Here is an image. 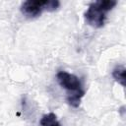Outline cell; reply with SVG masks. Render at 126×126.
I'll return each mask as SVG.
<instances>
[{"label": "cell", "mask_w": 126, "mask_h": 126, "mask_svg": "<svg viewBox=\"0 0 126 126\" xmlns=\"http://www.w3.org/2000/svg\"><path fill=\"white\" fill-rule=\"evenodd\" d=\"M117 2L115 0H99L89 5L85 12L86 23L94 28H101L106 20V15L111 11Z\"/></svg>", "instance_id": "obj_1"}, {"label": "cell", "mask_w": 126, "mask_h": 126, "mask_svg": "<svg viewBox=\"0 0 126 126\" xmlns=\"http://www.w3.org/2000/svg\"><path fill=\"white\" fill-rule=\"evenodd\" d=\"M60 5V2L57 0H35V1H25L21 6V12L27 18H36L38 17L43 10L46 11H55Z\"/></svg>", "instance_id": "obj_2"}, {"label": "cell", "mask_w": 126, "mask_h": 126, "mask_svg": "<svg viewBox=\"0 0 126 126\" xmlns=\"http://www.w3.org/2000/svg\"><path fill=\"white\" fill-rule=\"evenodd\" d=\"M56 78H57L59 85L63 89L69 92L68 95L70 94H84L85 95V91L82 88V83L77 76L70 74L68 72H65V71H60L57 73Z\"/></svg>", "instance_id": "obj_3"}, {"label": "cell", "mask_w": 126, "mask_h": 126, "mask_svg": "<svg viewBox=\"0 0 126 126\" xmlns=\"http://www.w3.org/2000/svg\"><path fill=\"white\" fill-rule=\"evenodd\" d=\"M39 123L40 126H61L56 118V115L52 112L43 115Z\"/></svg>", "instance_id": "obj_4"}, {"label": "cell", "mask_w": 126, "mask_h": 126, "mask_svg": "<svg viewBox=\"0 0 126 126\" xmlns=\"http://www.w3.org/2000/svg\"><path fill=\"white\" fill-rule=\"evenodd\" d=\"M125 71L126 70L123 66H117L112 71V77L122 87H125Z\"/></svg>", "instance_id": "obj_5"}, {"label": "cell", "mask_w": 126, "mask_h": 126, "mask_svg": "<svg viewBox=\"0 0 126 126\" xmlns=\"http://www.w3.org/2000/svg\"><path fill=\"white\" fill-rule=\"evenodd\" d=\"M84 96V94H70L67 96L68 103L73 107H78L81 103V98Z\"/></svg>", "instance_id": "obj_6"}]
</instances>
